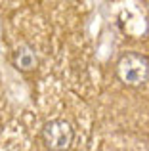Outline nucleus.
<instances>
[{"instance_id":"1","label":"nucleus","mask_w":149,"mask_h":151,"mask_svg":"<svg viewBox=\"0 0 149 151\" xmlns=\"http://www.w3.org/2000/svg\"><path fill=\"white\" fill-rule=\"evenodd\" d=\"M117 71L122 82L130 86H140L149 78V61L140 54H126L120 58Z\"/></svg>"},{"instance_id":"2","label":"nucleus","mask_w":149,"mask_h":151,"mask_svg":"<svg viewBox=\"0 0 149 151\" xmlns=\"http://www.w3.org/2000/svg\"><path fill=\"white\" fill-rule=\"evenodd\" d=\"M42 136H44V142L50 149L65 151L73 144L74 134H73L71 124L65 119H54V121L46 122V126L42 128Z\"/></svg>"},{"instance_id":"3","label":"nucleus","mask_w":149,"mask_h":151,"mask_svg":"<svg viewBox=\"0 0 149 151\" xmlns=\"http://www.w3.org/2000/svg\"><path fill=\"white\" fill-rule=\"evenodd\" d=\"M15 61H17V65L21 69H33L37 59H34L33 52H29L27 48H21V52H17V55H15Z\"/></svg>"}]
</instances>
